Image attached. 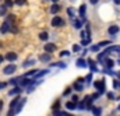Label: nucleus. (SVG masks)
Segmentation results:
<instances>
[{"instance_id":"26","label":"nucleus","mask_w":120,"mask_h":116,"mask_svg":"<svg viewBox=\"0 0 120 116\" xmlns=\"http://www.w3.org/2000/svg\"><path fill=\"white\" fill-rule=\"evenodd\" d=\"M39 38H41L42 41H48V32H41V34H39Z\"/></svg>"},{"instance_id":"16","label":"nucleus","mask_w":120,"mask_h":116,"mask_svg":"<svg viewBox=\"0 0 120 116\" xmlns=\"http://www.w3.org/2000/svg\"><path fill=\"white\" fill-rule=\"evenodd\" d=\"M106 50H108L109 53H110V52H117V53H120V46H119V45H115V46H110V48H108Z\"/></svg>"},{"instance_id":"29","label":"nucleus","mask_w":120,"mask_h":116,"mask_svg":"<svg viewBox=\"0 0 120 116\" xmlns=\"http://www.w3.org/2000/svg\"><path fill=\"white\" fill-rule=\"evenodd\" d=\"M52 66H59V67H61V69H64V67H66V64H63L61 62H59V63H52Z\"/></svg>"},{"instance_id":"9","label":"nucleus","mask_w":120,"mask_h":116,"mask_svg":"<svg viewBox=\"0 0 120 116\" xmlns=\"http://www.w3.org/2000/svg\"><path fill=\"white\" fill-rule=\"evenodd\" d=\"M8 29H10V24L6 21V23L1 24V27H0V32H1V34H6V32H8Z\"/></svg>"},{"instance_id":"15","label":"nucleus","mask_w":120,"mask_h":116,"mask_svg":"<svg viewBox=\"0 0 120 116\" xmlns=\"http://www.w3.org/2000/svg\"><path fill=\"white\" fill-rule=\"evenodd\" d=\"M59 11H60V6L57 4V3H55V4L50 7V13L55 14V13H59Z\"/></svg>"},{"instance_id":"10","label":"nucleus","mask_w":120,"mask_h":116,"mask_svg":"<svg viewBox=\"0 0 120 116\" xmlns=\"http://www.w3.org/2000/svg\"><path fill=\"white\" fill-rule=\"evenodd\" d=\"M6 59H7L8 62H14V60H17V53H14V52H8V53L6 55Z\"/></svg>"},{"instance_id":"25","label":"nucleus","mask_w":120,"mask_h":116,"mask_svg":"<svg viewBox=\"0 0 120 116\" xmlns=\"http://www.w3.org/2000/svg\"><path fill=\"white\" fill-rule=\"evenodd\" d=\"M34 63H35V60H34V59H30V60H27L22 66H24V67H30V66H32Z\"/></svg>"},{"instance_id":"51","label":"nucleus","mask_w":120,"mask_h":116,"mask_svg":"<svg viewBox=\"0 0 120 116\" xmlns=\"http://www.w3.org/2000/svg\"><path fill=\"white\" fill-rule=\"evenodd\" d=\"M115 3H116V4H120V0H115Z\"/></svg>"},{"instance_id":"2","label":"nucleus","mask_w":120,"mask_h":116,"mask_svg":"<svg viewBox=\"0 0 120 116\" xmlns=\"http://www.w3.org/2000/svg\"><path fill=\"white\" fill-rule=\"evenodd\" d=\"M52 25H53V27H63V25H64V20H63L61 17H59V15H56V17L52 20Z\"/></svg>"},{"instance_id":"24","label":"nucleus","mask_w":120,"mask_h":116,"mask_svg":"<svg viewBox=\"0 0 120 116\" xmlns=\"http://www.w3.org/2000/svg\"><path fill=\"white\" fill-rule=\"evenodd\" d=\"M14 21H15V15H14V14L7 15V23H8V24H13Z\"/></svg>"},{"instance_id":"54","label":"nucleus","mask_w":120,"mask_h":116,"mask_svg":"<svg viewBox=\"0 0 120 116\" xmlns=\"http://www.w3.org/2000/svg\"><path fill=\"white\" fill-rule=\"evenodd\" d=\"M117 63H119V64H120V60H119V62H117Z\"/></svg>"},{"instance_id":"18","label":"nucleus","mask_w":120,"mask_h":116,"mask_svg":"<svg viewBox=\"0 0 120 116\" xmlns=\"http://www.w3.org/2000/svg\"><path fill=\"white\" fill-rule=\"evenodd\" d=\"M87 63H88V66L91 67V70H92V71H98V69H96V66H95V62H94V60L88 59V62H87Z\"/></svg>"},{"instance_id":"7","label":"nucleus","mask_w":120,"mask_h":116,"mask_svg":"<svg viewBox=\"0 0 120 116\" xmlns=\"http://www.w3.org/2000/svg\"><path fill=\"white\" fill-rule=\"evenodd\" d=\"M21 89H22V87H15V88H13V89H10L8 95H10V97H13V95H18V94H21Z\"/></svg>"},{"instance_id":"21","label":"nucleus","mask_w":120,"mask_h":116,"mask_svg":"<svg viewBox=\"0 0 120 116\" xmlns=\"http://www.w3.org/2000/svg\"><path fill=\"white\" fill-rule=\"evenodd\" d=\"M48 73H49V70H48V69H46V70H39V71H38V74L35 76V78L42 77V76H45V74H48Z\"/></svg>"},{"instance_id":"12","label":"nucleus","mask_w":120,"mask_h":116,"mask_svg":"<svg viewBox=\"0 0 120 116\" xmlns=\"http://www.w3.org/2000/svg\"><path fill=\"white\" fill-rule=\"evenodd\" d=\"M108 32H109L110 35H115V34H117V32H119V27H117V25H112V27H109Z\"/></svg>"},{"instance_id":"42","label":"nucleus","mask_w":120,"mask_h":116,"mask_svg":"<svg viewBox=\"0 0 120 116\" xmlns=\"http://www.w3.org/2000/svg\"><path fill=\"white\" fill-rule=\"evenodd\" d=\"M71 101H73V102H78V97H77V95H73Z\"/></svg>"},{"instance_id":"31","label":"nucleus","mask_w":120,"mask_h":116,"mask_svg":"<svg viewBox=\"0 0 120 116\" xmlns=\"http://www.w3.org/2000/svg\"><path fill=\"white\" fill-rule=\"evenodd\" d=\"M6 7H11L13 6V0H6V4H4Z\"/></svg>"},{"instance_id":"1","label":"nucleus","mask_w":120,"mask_h":116,"mask_svg":"<svg viewBox=\"0 0 120 116\" xmlns=\"http://www.w3.org/2000/svg\"><path fill=\"white\" fill-rule=\"evenodd\" d=\"M15 70H17V66H15V64H8V66H6V67L3 69V73L10 76V74H13Z\"/></svg>"},{"instance_id":"52","label":"nucleus","mask_w":120,"mask_h":116,"mask_svg":"<svg viewBox=\"0 0 120 116\" xmlns=\"http://www.w3.org/2000/svg\"><path fill=\"white\" fill-rule=\"evenodd\" d=\"M116 74H117V77L120 78V71H119V73H116Z\"/></svg>"},{"instance_id":"19","label":"nucleus","mask_w":120,"mask_h":116,"mask_svg":"<svg viewBox=\"0 0 120 116\" xmlns=\"http://www.w3.org/2000/svg\"><path fill=\"white\" fill-rule=\"evenodd\" d=\"M92 112H94V115H95V116H101L102 109H101V108H98V106H92Z\"/></svg>"},{"instance_id":"3","label":"nucleus","mask_w":120,"mask_h":116,"mask_svg":"<svg viewBox=\"0 0 120 116\" xmlns=\"http://www.w3.org/2000/svg\"><path fill=\"white\" fill-rule=\"evenodd\" d=\"M94 87L99 91V94L105 92V80H102V81H95V83H94Z\"/></svg>"},{"instance_id":"44","label":"nucleus","mask_w":120,"mask_h":116,"mask_svg":"<svg viewBox=\"0 0 120 116\" xmlns=\"http://www.w3.org/2000/svg\"><path fill=\"white\" fill-rule=\"evenodd\" d=\"M11 31H13L14 34H17V32H18V29H17V27H11Z\"/></svg>"},{"instance_id":"40","label":"nucleus","mask_w":120,"mask_h":116,"mask_svg":"<svg viewBox=\"0 0 120 116\" xmlns=\"http://www.w3.org/2000/svg\"><path fill=\"white\" fill-rule=\"evenodd\" d=\"M14 115H15V112H14L13 109H10V111H8V113H7V116H14Z\"/></svg>"},{"instance_id":"4","label":"nucleus","mask_w":120,"mask_h":116,"mask_svg":"<svg viewBox=\"0 0 120 116\" xmlns=\"http://www.w3.org/2000/svg\"><path fill=\"white\" fill-rule=\"evenodd\" d=\"M43 49H45V52L52 53V52H55V50H56V45H55V43H45Z\"/></svg>"},{"instance_id":"22","label":"nucleus","mask_w":120,"mask_h":116,"mask_svg":"<svg viewBox=\"0 0 120 116\" xmlns=\"http://www.w3.org/2000/svg\"><path fill=\"white\" fill-rule=\"evenodd\" d=\"M77 109H80V111L87 109V102H85V101H84V102H80V104L77 105Z\"/></svg>"},{"instance_id":"28","label":"nucleus","mask_w":120,"mask_h":116,"mask_svg":"<svg viewBox=\"0 0 120 116\" xmlns=\"http://www.w3.org/2000/svg\"><path fill=\"white\" fill-rule=\"evenodd\" d=\"M74 27H75V28H81V21H80V20H75V21H74Z\"/></svg>"},{"instance_id":"23","label":"nucleus","mask_w":120,"mask_h":116,"mask_svg":"<svg viewBox=\"0 0 120 116\" xmlns=\"http://www.w3.org/2000/svg\"><path fill=\"white\" fill-rule=\"evenodd\" d=\"M74 89H75V91H82V89H84L82 83H75V84H74Z\"/></svg>"},{"instance_id":"45","label":"nucleus","mask_w":120,"mask_h":116,"mask_svg":"<svg viewBox=\"0 0 120 116\" xmlns=\"http://www.w3.org/2000/svg\"><path fill=\"white\" fill-rule=\"evenodd\" d=\"M108 97H109V98H110V99H115V95H113V94H112V92H109V94H108Z\"/></svg>"},{"instance_id":"34","label":"nucleus","mask_w":120,"mask_h":116,"mask_svg":"<svg viewBox=\"0 0 120 116\" xmlns=\"http://www.w3.org/2000/svg\"><path fill=\"white\" fill-rule=\"evenodd\" d=\"M109 43H110V41H103V42L99 43V46H106V45H109Z\"/></svg>"},{"instance_id":"8","label":"nucleus","mask_w":120,"mask_h":116,"mask_svg":"<svg viewBox=\"0 0 120 116\" xmlns=\"http://www.w3.org/2000/svg\"><path fill=\"white\" fill-rule=\"evenodd\" d=\"M24 104H25V98L17 104V106L14 108V112H15V113H20V112H21V109H22V105H24Z\"/></svg>"},{"instance_id":"38","label":"nucleus","mask_w":120,"mask_h":116,"mask_svg":"<svg viewBox=\"0 0 120 116\" xmlns=\"http://www.w3.org/2000/svg\"><path fill=\"white\" fill-rule=\"evenodd\" d=\"M25 3V0H15V4H18V6H22Z\"/></svg>"},{"instance_id":"46","label":"nucleus","mask_w":120,"mask_h":116,"mask_svg":"<svg viewBox=\"0 0 120 116\" xmlns=\"http://www.w3.org/2000/svg\"><path fill=\"white\" fill-rule=\"evenodd\" d=\"M70 91H71V89H70V88H67V89L64 91V95H68V94H70Z\"/></svg>"},{"instance_id":"43","label":"nucleus","mask_w":120,"mask_h":116,"mask_svg":"<svg viewBox=\"0 0 120 116\" xmlns=\"http://www.w3.org/2000/svg\"><path fill=\"white\" fill-rule=\"evenodd\" d=\"M92 97V99H96L98 97H99V92H96V94H94V95H91Z\"/></svg>"},{"instance_id":"32","label":"nucleus","mask_w":120,"mask_h":116,"mask_svg":"<svg viewBox=\"0 0 120 116\" xmlns=\"http://www.w3.org/2000/svg\"><path fill=\"white\" fill-rule=\"evenodd\" d=\"M91 80H92V74H88V76H87V77H85V81H87V83H88V84H90L91 83Z\"/></svg>"},{"instance_id":"55","label":"nucleus","mask_w":120,"mask_h":116,"mask_svg":"<svg viewBox=\"0 0 120 116\" xmlns=\"http://www.w3.org/2000/svg\"><path fill=\"white\" fill-rule=\"evenodd\" d=\"M0 48H1V43H0Z\"/></svg>"},{"instance_id":"14","label":"nucleus","mask_w":120,"mask_h":116,"mask_svg":"<svg viewBox=\"0 0 120 116\" xmlns=\"http://www.w3.org/2000/svg\"><path fill=\"white\" fill-rule=\"evenodd\" d=\"M66 108L68 109V111H74V109H77V105H75V102H67L66 104Z\"/></svg>"},{"instance_id":"33","label":"nucleus","mask_w":120,"mask_h":116,"mask_svg":"<svg viewBox=\"0 0 120 116\" xmlns=\"http://www.w3.org/2000/svg\"><path fill=\"white\" fill-rule=\"evenodd\" d=\"M113 87H115V88H120V81L115 80V81H113Z\"/></svg>"},{"instance_id":"5","label":"nucleus","mask_w":120,"mask_h":116,"mask_svg":"<svg viewBox=\"0 0 120 116\" xmlns=\"http://www.w3.org/2000/svg\"><path fill=\"white\" fill-rule=\"evenodd\" d=\"M102 64H103L106 69H112V67L115 66V62H113L112 59H105V60L102 62Z\"/></svg>"},{"instance_id":"30","label":"nucleus","mask_w":120,"mask_h":116,"mask_svg":"<svg viewBox=\"0 0 120 116\" xmlns=\"http://www.w3.org/2000/svg\"><path fill=\"white\" fill-rule=\"evenodd\" d=\"M59 105H60V102L56 101V104H53V111H59Z\"/></svg>"},{"instance_id":"36","label":"nucleus","mask_w":120,"mask_h":116,"mask_svg":"<svg viewBox=\"0 0 120 116\" xmlns=\"http://www.w3.org/2000/svg\"><path fill=\"white\" fill-rule=\"evenodd\" d=\"M99 48H101L99 45H95V46H92V48H91V50H92V52H96V50H98Z\"/></svg>"},{"instance_id":"41","label":"nucleus","mask_w":120,"mask_h":116,"mask_svg":"<svg viewBox=\"0 0 120 116\" xmlns=\"http://www.w3.org/2000/svg\"><path fill=\"white\" fill-rule=\"evenodd\" d=\"M67 13H68V15H71V17L74 15V11H73V8H68V10H67Z\"/></svg>"},{"instance_id":"20","label":"nucleus","mask_w":120,"mask_h":116,"mask_svg":"<svg viewBox=\"0 0 120 116\" xmlns=\"http://www.w3.org/2000/svg\"><path fill=\"white\" fill-rule=\"evenodd\" d=\"M21 78H22V77H17V78H13V80H10V83H8V84H10V85H17V84L21 81Z\"/></svg>"},{"instance_id":"50","label":"nucleus","mask_w":120,"mask_h":116,"mask_svg":"<svg viewBox=\"0 0 120 116\" xmlns=\"http://www.w3.org/2000/svg\"><path fill=\"white\" fill-rule=\"evenodd\" d=\"M3 59H4V58H3V56H1V55H0V63H1V62H3Z\"/></svg>"},{"instance_id":"11","label":"nucleus","mask_w":120,"mask_h":116,"mask_svg":"<svg viewBox=\"0 0 120 116\" xmlns=\"http://www.w3.org/2000/svg\"><path fill=\"white\" fill-rule=\"evenodd\" d=\"M75 64H77V66H78V67H82V69H84V67H87V66H88V64H87V62H85V60H84V59H82V58L77 59V62H75Z\"/></svg>"},{"instance_id":"47","label":"nucleus","mask_w":120,"mask_h":116,"mask_svg":"<svg viewBox=\"0 0 120 116\" xmlns=\"http://www.w3.org/2000/svg\"><path fill=\"white\" fill-rule=\"evenodd\" d=\"M91 1V4H96V3H98V0H90Z\"/></svg>"},{"instance_id":"13","label":"nucleus","mask_w":120,"mask_h":116,"mask_svg":"<svg viewBox=\"0 0 120 116\" xmlns=\"http://www.w3.org/2000/svg\"><path fill=\"white\" fill-rule=\"evenodd\" d=\"M18 102H20V97H15V98L11 101V104H10V109H13V111H14V108L17 106V104H18Z\"/></svg>"},{"instance_id":"49","label":"nucleus","mask_w":120,"mask_h":116,"mask_svg":"<svg viewBox=\"0 0 120 116\" xmlns=\"http://www.w3.org/2000/svg\"><path fill=\"white\" fill-rule=\"evenodd\" d=\"M28 92H31V91H34V87H28V89H27Z\"/></svg>"},{"instance_id":"35","label":"nucleus","mask_w":120,"mask_h":116,"mask_svg":"<svg viewBox=\"0 0 120 116\" xmlns=\"http://www.w3.org/2000/svg\"><path fill=\"white\" fill-rule=\"evenodd\" d=\"M73 52H80V45H74L73 46Z\"/></svg>"},{"instance_id":"53","label":"nucleus","mask_w":120,"mask_h":116,"mask_svg":"<svg viewBox=\"0 0 120 116\" xmlns=\"http://www.w3.org/2000/svg\"><path fill=\"white\" fill-rule=\"evenodd\" d=\"M52 1H53V3H57V0H52Z\"/></svg>"},{"instance_id":"39","label":"nucleus","mask_w":120,"mask_h":116,"mask_svg":"<svg viewBox=\"0 0 120 116\" xmlns=\"http://www.w3.org/2000/svg\"><path fill=\"white\" fill-rule=\"evenodd\" d=\"M7 87V83H3V81H0V89H3V88Z\"/></svg>"},{"instance_id":"17","label":"nucleus","mask_w":120,"mask_h":116,"mask_svg":"<svg viewBox=\"0 0 120 116\" xmlns=\"http://www.w3.org/2000/svg\"><path fill=\"white\" fill-rule=\"evenodd\" d=\"M85 8H87V6H85V4L80 6V15L82 17V21H84V18H85Z\"/></svg>"},{"instance_id":"6","label":"nucleus","mask_w":120,"mask_h":116,"mask_svg":"<svg viewBox=\"0 0 120 116\" xmlns=\"http://www.w3.org/2000/svg\"><path fill=\"white\" fill-rule=\"evenodd\" d=\"M50 59H52V55L48 53V52H46V53H42V55L39 56V60H41V62H49Z\"/></svg>"},{"instance_id":"48","label":"nucleus","mask_w":120,"mask_h":116,"mask_svg":"<svg viewBox=\"0 0 120 116\" xmlns=\"http://www.w3.org/2000/svg\"><path fill=\"white\" fill-rule=\"evenodd\" d=\"M1 109H3V101H0V112H1Z\"/></svg>"},{"instance_id":"27","label":"nucleus","mask_w":120,"mask_h":116,"mask_svg":"<svg viewBox=\"0 0 120 116\" xmlns=\"http://www.w3.org/2000/svg\"><path fill=\"white\" fill-rule=\"evenodd\" d=\"M6 10H7L6 6H0V15H4L6 14Z\"/></svg>"},{"instance_id":"37","label":"nucleus","mask_w":120,"mask_h":116,"mask_svg":"<svg viewBox=\"0 0 120 116\" xmlns=\"http://www.w3.org/2000/svg\"><path fill=\"white\" fill-rule=\"evenodd\" d=\"M70 55V52H67V50H63V52H60V56H68Z\"/></svg>"}]
</instances>
